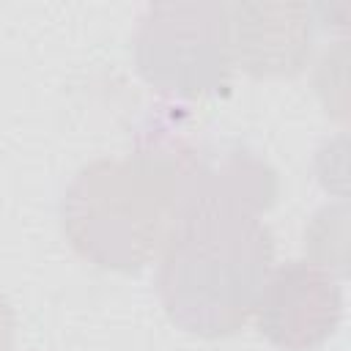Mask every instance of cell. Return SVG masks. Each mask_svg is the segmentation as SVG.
I'll use <instances>...</instances> for the list:
<instances>
[{"label": "cell", "instance_id": "6da1fadb", "mask_svg": "<svg viewBox=\"0 0 351 351\" xmlns=\"http://www.w3.org/2000/svg\"><path fill=\"white\" fill-rule=\"evenodd\" d=\"M159 250L156 293L167 318L206 340L247 324L274 263L261 214L217 200L181 203Z\"/></svg>", "mask_w": 351, "mask_h": 351}, {"label": "cell", "instance_id": "7a4b0ae2", "mask_svg": "<svg viewBox=\"0 0 351 351\" xmlns=\"http://www.w3.org/2000/svg\"><path fill=\"white\" fill-rule=\"evenodd\" d=\"M178 181L154 151L82 165L60 197V225L80 258L110 271H140L162 247Z\"/></svg>", "mask_w": 351, "mask_h": 351}, {"label": "cell", "instance_id": "3957f363", "mask_svg": "<svg viewBox=\"0 0 351 351\" xmlns=\"http://www.w3.org/2000/svg\"><path fill=\"white\" fill-rule=\"evenodd\" d=\"M140 77L162 93L197 99L228 88V11L217 0L151 3L134 30Z\"/></svg>", "mask_w": 351, "mask_h": 351}, {"label": "cell", "instance_id": "277c9868", "mask_svg": "<svg viewBox=\"0 0 351 351\" xmlns=\"http://www.w3.org/2000/svg\"><path fill=\"white\" fill-rule=\"evenodd\" d=\"M252 313L271 346L310 351L335 335L343 318V288L313 261H285L269 271Z\"/></svg>", "mask_w": 351, "mask_h": 351}, {"label": "cell", "instance_id": "5b68a950", "mask_svg": "<svg viewBox=\"0 0 351 351\" xmlns=\"http://www.w3.org/2000/svg\"><path fill=\"white\" fill-rule=\"evenodd\" d=\"M233 66L252 77H291L304 69L318 27L310 3L244 0L225 3Z\"/></svg>", "mask_w": 351, "mask_h": 351}, {"label": "cell", "instance_id": "8992f818", "mask_svg": "<svg viewBox=\"0 0 351 351\" xmlns=\"http://www.w3.org/2000/svg\"><path fill=\"white\" fill-rule=\"evenodd\" d=\"M304 252L332 274H346L348 263V211L346 203L321 206L304 225Z\"/></svg>", "mask_w": 351, "mask_h": 351}, {"label": "cell", "instance_id": "52a82bcc", "mask_svg": "<svg viewBox=\"0 0 351 351\" xmlns=\"http://www.w3.org/2000/svg\"><path fill=\"white\" fill-rule=\"evenodd\" d=\"M14 329H16V315H14V307H11V302H8V299L0 293V351H8V348H11Z\"/></svg>", "mask_w": 351, "mask_h": 351}]
</instances>
